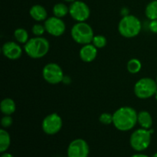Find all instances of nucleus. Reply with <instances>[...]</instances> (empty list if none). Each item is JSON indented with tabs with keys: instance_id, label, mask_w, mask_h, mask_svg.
Returning a JSON list of instances; mask_svg holds the SVG:
<instances>
[{
	"instance_id": "f257e3e1",
	"label": "nucleus",
	"mask_w": 157,
	"mask_h": 157,
	"mask_svg": "<svg viewBox=\"0 0 157 157\" xmlns=\"http://www.w3.org/2000/svg\"><path fill=\"white\" fill-rule=\"evenodd\" d=\"M137 114L133 107H121L113 113V126L120 131H129L136 126Z\"/></svg>"
},
{
	"instance_id": "f03ea898",
	"label": "nucleus",
	"mask_w": 157,
	"mask_h": 157,
	"mask_svg": "<svg viewBox=\"0 0 157 157\" xmlns=\"http://www.w3.org/2000/svg\"><path fill=\"white\" fill-rule=\"evenodd\" d=\"M50 44L45 38L35 36L25 44V52L30 58L38 59L45 56L49 52Z\"/></svg>"
},
{
	"instance_id": "7ed1b4c3",
	"label": "nucleus",
	"mask_w": 157,
	"mask_h": 157,
	"mask_svg": "<svg viewBox=\"0 0 157 157\" xmlns=\"http://www.w3.org/2000/svg\"><path fill=\"white\" fill-rule=\"evenodd\" d=\"M141 29V21L137 17L132 15H124L118 24V31L124 38H131L137 36Z\"/></svg>"
},
{
	"instance_id": "20e7f679",
	"label": "nucleus",
	"mask_w": 157,
	"mask_h": 157,
	"mask_svg": "<svg viewBox=\"0 0 157 157\" xmlns=\"http://www.w3.org/2000/svg\"><path fill=\"white\" fill-rule=\"evenodd\" d=\"M71 35L75 42L83 45L91 43L94 36L91 26L85 21L77 22L74 25L71 30Z\"/></svg>"
},
{
	"instance_id": "39448f33",
	"label": "nucleus",
	"mask_w": 157,
	"mask_h": 157,
	"mask_svg": "<svg viewBox=\"0 0 157 157\" xmlns=\"http://www.w3.org/2000/svg\"><path fill=\"white\" fill-rule=\"evenodd\" d=\"M153 130L147 129H138L131 134L130 144L132 148L138 152L144 151L147 149L151 142V134Z\"/></svg>"
},
{
	"instance_id": "423d86ee",
	"label": "nucleus",
	"mask_w": 157,
	"mask_h": 157,
	"mask_svg": "<svg viewBox=\"0 0 157 157\" xmlns=\"http://www.w3.org/2000/svg\"><path fill=\"white\" fill-rule=\"evenodd\" d=\"M157 90V83L150 78L140 79L135 84L134 94L140 99H148L154 96Z\"/></svg>"
},
{
	"instance_id": "0eeeda50",
	"label": "nucleus",
	"mask_w": 157,
	"mask_h": 157,
	"mask_svg": "<svg viewBox=\"0 0 157 157\" xmlns=\"http://www.w3.org/2000/svg\"><path fill=\"white\" fill-rule=\"evenodd\" d=\"M43 78L50 84H58L64 80V73L61 67L55 63H49L42 70Z\"/></svg>"
},
{
	"instance_id": "6e6552de",
	"label": "nucleus",
	"mask_w": 157,
	"mask_h": 157,
	"mask_svg": "<svg viewBox=\"0 0 157 157\" xmlns=\"http://www.w3.org/2000/svg\"><path fill=\"white\" fill-rule=\"evenodd\" d=\"M69 14L78 22L85 21L90 17V8L84 2L76 0L69 6Z\"/></svg>"
},
{
	"instance_id": "1a4fd4ad",
	"label": "nucleus",
	"mask_w": 157,
	"mask_h": 157,
	"mask_svg": "<svg viewBox=\"0 0 157 157\" xmlns=\"http://www.w3.org/2000/svg\"><path fill=\"white\" fill-rule=\"evenodd\" d=\"M62 119L56 113H51L44 118L41 124L42 130L46 134L55 135L58 133L62 127Z\"/></svg>"
},
{
	"instance_id": "9d476101",
	"label": "nucleus",
	"mask_w": 157,
	"mask_h": 157,
	"mask_svg": "<svg viewBox=\"0 0 157 157\" xmlns=\"http://www.w3.org/2000/svg\"><path fill=\"white\" fill-rule=\"evenodd\" d=\"M89 146L83 139L74 140L67 147V157H88Z\"/></svg>"
},
{
	"instance_id": "9b49d317",
	"label": "nucleus",
	"mask_w": 157,
	"mask_h": 157,
	"mask_svg": "<svg viewBox=\"0 0 157 157\" xmlns=\"http://www.w3.org/2000/svg\"><path fill=\"white\" fill-rule=\"evenodd\" d=\"M46 32L51 35L55 37H59L64 33L66 29L65 23L61 18L58 17H49L44 23Z\"/></svg>"
},
{
	"instance_id": "f8f14e48",
	"label": "nucleus",
	"mask_w": 157,
	"mask_h": 157,
	"mask_svg": "<svg viewBox=\"0 0 157 157\" xmlns=\"http://www.w3.org/2000/svg\"><path fill=\"white\" fill-rule=\"evenodd\" d=\"M5 57L10 60H17L22 55V49L18 43L15 41H7L2 48Z\"/></svg>"
},
{
	"instance_id": "ddd939ff",
	"label": "nucleus",
	"mask_w": 157,
	"mask_h": 157,
	"mask_svg": "<svg viewBox=\"0 0 157 157\" xmlns=\"http://www.w3.org/2000/svg\"><path fill=\"white\" fill-rule=\"evenodd\" d=\"M79 55L83 61L87 63L91 62L97 58L98 48L91 43L84 44L80 50Z\"/></svg>"
},
{
	"instance_id": "4468645a",
	"label": "nucleus",
	"mask_w": 157,
	"mask_h": 157,
	"mask_svg": "<svg viewBox=\"0 0 157 157\" xmlns=\"http://www.w3.org/2000/svg\"><path fill=\"white\" fill-rule=\"evenodd\" d=\"M29 14L34 20L37 21H44L48 18V12L45 8L41 5H34L29 10Z\"/></svg>"
},
{
	"instance_id": "2eb2a0df",
	"label": "nucleus",
	"mask_w": 157,
	"mask_h": 157,
	"mask_svg": "<svg viewBox=\"0 0 157 157\" xmlns=\"http://www.w3.org/2000/svg\"><path fill=\"white\" fill-rule=\"evenodd\" d=\"M137 123L142 128L150 130L153 124V117L148 111L143 110L137 114Z\"/></svg>"
},
{
	"instance_id": "dca6fc26",
	"label": "nucleus",
	"mask_w": 157,
	"mask_h": 157,
	"mask_svg": "<svg viewBox=\"0 0 157 157\" xmlns=\"http://www.w3.org/2000/svg\"><path fill=\"white\" fill-rule=\"evenodd\" d=\"M16 109L15 101L11 98H5L0 104V110L5 115H12Z\"/></svg>"
},
{
	"instance_id": "f3484780",
	"label": "nucleus",
	"mask_w": 157,
	"mask_h": 157,
	"mask_svg": "<svg viewBox=\"0 0 157 157\" xmlns=\"http://www.w3.org/2000/svg\"><path fill=\"white\" fill-rule=\"evenodd\" d=\"M11 144V137L9 133L4 129L0 130V152L5 153Z\"/></svg>"
},
{
	"instance_id": "a211bd4d",
	"label": "nucleus",
	"mask_w": 157,
	"mask_h": 157,
	"mask_svg": "<svg viewBox=\"0 0 157 157\" xmlns=\"http://www.w3.org/2000/svg\"><path fill=\"white\" fill-rule=\"evenodd\" d=\"M146 16L150 20L157 19V0L150 2L145 9Z\"/></svg>"
},
{
	"instance_id": "6ab92c4d",
	"label": "nucleus",
	"mask_w": 157,
	"mask_h": 157,
	"mask_svg": "<svg viewBox=\"0 0 157 157\" xmlns=\"http://www.w3.org/2000/svg\"><path fill=\"white\" fill-rule=\"evenodd\" d=\"M69 13V7L64 3H57L53 7V14L55 17L63 18Z\"/></svg>"
},
{
	"instance_id": "aec40b11",
	"label": "nucleus",
	"mask_w": 157,
	"mask_h": 157,
	"mask_svg": "<svg viewBox=\"0 0 157 157\" xmlns=\"http://www.w3.org/2000/svg\"><path fill=\"white\" fill-rule=\"evenodd\" d=\"M14 37H15V40L21 44H25L29 40L28 32L22 28H18V29H15L14 32Z\"/></svg>"
},
{
	"instance_id": "412c9836",
	"label": "nucleus",
	"mask_w": 157,
	"mask_h": 157,
	"mask_svg": "<svg viewBox=\"0 0 157 157\" xmlns=\"http://www.w3.org/2000/svg\"><path fill=\"white\" fill-rule=\"evenodd\" d=\"M142 67V64L140 61V60L136 59V58H133L130 59V61L127 62V68L130 73L131 74H136L141 70Z\"/></svg>"
},
{
	"instance_id": "4be33fe9",
	"label": "nucleus",
	"mask_w": 157,
	"mask_h": 157,
	"mask_svg": "<svg viewBox=\"0 0 157 157\" xmlns=\"http://www.w3.org/2000/svg\"><path fill=\"white\" fill-rule=\"evenodd\" d=\"M92 44L97 48H103L107 44V38L101 35H94L93 40H92Z\"/></svg>"
},
{
	"instance_id": "5701e85b",
	"label": "nucleus",
	"mask_w": 157,
	"mask_h": 157,
	"mask_svg": "<svg viewBox=\"0 0 157 157\" xmlns=\"http://www.w3.org/2000/svg\"><path fill=\"white\" fill-rule=\"evenodd\" d=\"M99 121L101 124L104 125H109L110 124H113V114H110L109 113H103L100 116Z\"/></svg>"
},
{
	"instance_id": "b1692460",
	"label": "nucleus",
	"mask_w": 157,
	"mask_h": 157,
	"mask_svg": "<svg viewBox=\"0 0 157 157\" xmlns=\"http://www.w3.org/2000/svg\"><path fill=\"white\" fill-rule=\"evenodd\" d=\"M32 33L35 35V36H41L44 33V32H46L45 28L44 25L41 24H35L32 27Z\"/></svg>"
},
{
	"instance_id": "393cba45",
	"label": "nucleus",
	"mask_w": 157,
	"mask_h": 157,
	"mask_svg": "<svg viewBox=\"0 0 157 157\" xmlns=\"http://www.w3.org/2000/svg\"><path fill=\"white\" fill-rule=\"evenodd\" d=\"M13 124V119L10 115H5L1 120V125L4 128H9Z\"/></svg>"
},
{
	"instance_id": "a878e982",
	"label": "nucleus",
	"mask_w": 157,
	"mask_h": 157,
	"mask_svg": "<svg viewBox=\"0 0 157 157\" xmlns=\"http://www.w3.org/2000/svg\"><path fill=\"white\" fill-rule=\"evenodd\" d=\"M149 29L152 32L157 34V19L151 20L149 25Z\"/></svg>"
},
{
	"instance_id": "bb28decb",
	"label": "nucleus",
	"mask_w": 157,
	"mask_h": 157,
	"mask_svg": "<svg viewBox=\"0 0 157 157\" xmlns=\"http://www.w3.org/2000/svg\"><path fill=\"white\" fill-rule=\"evenodd\" d=\"M130 157H150V156H148L147 155H145V154H140V153H138V154L133 155V156Z\"/></svg>"
},
{
	"instance_id": "cd10ccee",
	"label": "nucleus",
	"mask_w": 157,
	"mask_h": 157,
	"mask_svg": "<svg viewBox=\"0 0 157 157\" xmlns=\"http://www.w3.org/2000/svg\"><path fill=\"white\" fill-rule=\"evenodd\" d=\"M1 157H14L11 153H4L2 155Z\"/></svg>"
},
{
	"instance_id": "c85d7f7f",
	"label": "nucleus",
	"mask_w": 157,
	"mask_h": 157,
	"mask_svg": "<svg viewBox=\"0 0 157 157\" xmlns=\"http://www.w3.org/2000/svg\"><path fill=\"white\" fill-rule=\"evenodd\" d=\"M64 1L67 2H73L76 1V0H64Z\"/></svg>"
},
{
	"instance_id": "c756f323",
	"label": "nucleus",
	"mask_w": 157,
	"mask_h": 157,
	"mask_svg": "<svg viewBox=\"0 0 157 157\" xmlns=\"http://www.w3.org/2000/svg\"><path fill=\"white\" fill-rule=\"evenodd\" d=\"M155 98H156V100L157 101V90H156V94H155Z\"/></svg>"
},
{
	"instance_id": "7c9ffc66",
	"label": "nucleus",
	"mask_w": 157,
	"mask_h": 157,
	"mask_svg": "<svg viewBox=\"0 0 157 157\" xmlns=\"http://www.w3.org/2000/svg\"><path fill=\"white\" fill-rule=\"evenodd\" d=\"M153 157H157V153H155V154L153 156Z\"/></svg>"
},
{
	"instance_id": "2f4dec72",
	"label": "nucleus",
	"mask_w": 157,
	"mask_h": 157,
	"mask_svg": "<svg viewBox=\"0 0 157 157\" xmlns=\"http://www.w3.org/2000/svg\"><path fill=\"white\" fill-rule=\"evenodd\" d=\"M156 83H157V76H156Z\"/></svg>"
}]
</instances>
